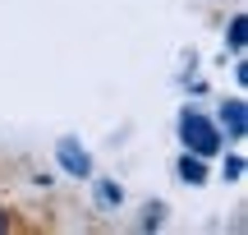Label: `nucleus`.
<instances>
[{
	"instance_id": "f257e3e1",
	"label": "nucleus",
	"mask_w": 248,
	"mask_h": 235,
	"mask_svg": "<svg viewBox=\"0 0 248 235\" xmlns=\"http://www.w3.org/2000/svg\"><path fill=\"white\" fill-rule=\"evenodd\" d=\"M179 143H184V152L216 157V152L225 148V134L216 129V120L207 116V111H193V106H184V111H179Z\"/></svg>"
},
{
	"instance_id": "f03ea898",
	"label": "nucleus",
	"mask_w": 248,
	"mask_h": 235,
	"mask_svg": "<svg viewBox=\"0 0 248 235\" xmlns=\"http://www.w3.org/2000/svg\"><path fill=\"white\" fill-rule=\"evenodd\" d=\"M55 166L74 180H92V152L78 138H55Z\"/></svg>"
},
{
	"instance_id": "7ed1b4c3",
	"label": "nucleus",
	"mask_w": 248,
	"mask_h": 235,
	"mask_svg": "<svg viewBox=\"0 0 248 235\" xmlns=\"http://www.w3.org/2000/svg\"><path fill=\"white\" fill-rule=\"evenodd\" d=\"M212 120H216V129L225 134V143H239V138L248 134V106H244V97H225Z\"/></svg>"
},
{
	"instance_id": "20e7f679",
	"label": "nucleus",
	"mask_w": 248,
	"mask_h": 235,
	"mask_svg": "<svg viewBox=\"0 0 248 235\" xmlns=\"http://www.w3.org/2000/svg\"><path fill=\"white\" fill-rule=\"evenodd\" d=\"M175 171H179V180H184V185H193V189H198V185H207V157L184 152V157L175 162Z\"/></svg>"
},
{
	"instance_id": "39448f33",
	"label": "nucleus",
	"mask_w": 248,
	"mask_h": 235,
	"mask_svg": "<svg viewBox=\"0 0 248 235\" xmlns=\"http://www.w3.org/2000/svg\"><path fill=\"white\" fill-rule=\"evenodd\" d=\"M97 203H101V208H120V203H124V189H120L115 180H97Z\"/></svg>"
},
{
	"instance_id": "423d86ee",
	"label": "nucleus",
	"mask_w": 248,
	"mask_h": 235,
	"mask_svg": "<svg viewBox=\"0 0 248 235\" xmlns=\"http://www.w3.org/2000/svg\"><path fill=\"white\" fill-rule=\"evenodd\" d=\"M244 42H248V18H244V14H234V18H230V51H234V55H244Z\"/></svg>"
},
{
	"instance_id": "0eeeda50",
	"label": "nucleus",
	"mask_w": 248,
	"mask_h": 235,
	"mask_svg": "<svg viewBox=\"0 0 248 235\" xmlns=\"http://www.w3.org/2000/svg\"><path fill=\"white\" fill-rule=\"evenodd\" d=\"M221 175H225V180H244V157H239V152H230V157L221 162Z\"/></svg>"
},
{
	"instance_id": "6e6552de",
	"label": "nucleus",
	"mask_w": 248,
	"mask_h": 235,
	"mask_svg": "<svg viewBox=\"0 0 248 235\" xmlns=\"http://www.w3.org/2000/svg\"><path fill=\"white\" fill-rule=\"evenodd\" d=\"M5 231H14V217H9V212L0 208V235H5Z\"/></svg>"
}]
</instances>
